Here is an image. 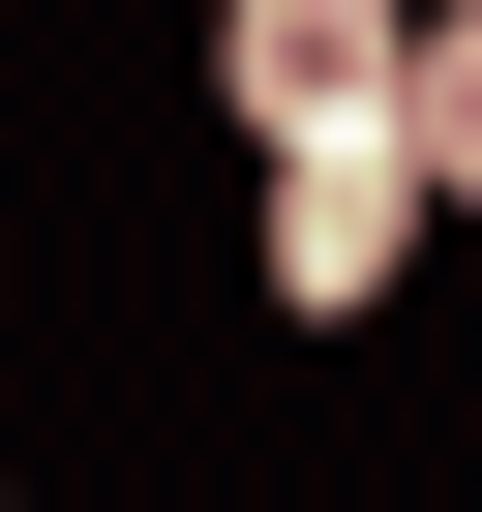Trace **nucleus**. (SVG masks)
<instances>
[{"instance_id":"2","label":"nucleus","mask_w":482,"mask_h":512,"mask_svg":"<svg viewBox=\"0 0 482 512\" xmlns=\"http://www.w3.org/2000/svg\"><path fill=\"white\" fill-rule=\"evenodd\" d=\"M392 272H422V151H272V302L362 332Z\"/></svg>"},{"instance_id":"3","label":"nucleus","mask_w":482,"mask_h":512,"mask_svg":"<svg viewBox=\"0 0 482 512\" xmlns=\"http://www.w3.org/2000/svg\"><path fill=\"white\" fill-rule=\"evenodd\" d=\"M392 151H422V211H482V0H422V61H392Z\"/></svg>"},{"instance_id":"1","label":"nucleus","mask_w":482,"mask_h":512,"mask_svg":"<svg viewBox=\"0 0 482 512\" xmlns=\"http://www.w3.org/2000/svg\"><path fill=\"white\" fill-rule=\"evenodd\" d=\"M392 61H422V0H211L241 151H392Z\"/></svg>"}]
</instances>
